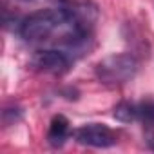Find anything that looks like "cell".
Masks as SVG:
<instances>
[{"mask_svg":"<svg viewBox=\"0 0 154 154\" xmlns=\"http://www.w3.org/2000/svg\"><path fill=\"white\" fill-rule=\"evenodd\" d=\"M96 78L107 87H118L132 80L138 72V60L129 53H114L102 58L96 67Z\"/></svg>","mask_w":154,"mask_h":154,"instance_id":"cell-1","label":"cell"},{"mask_svg":"<svg viewBox=\"0 0 154 154\" xmlns=\"http://www.w3.org/2000/svg\"><path fill=\"white\" fill-rule=\"evenodd\" d=\"M74 140L80 145L94 147V149H107L116 145V134L111 127L103 123H85L78 127L74 132Z\"/></svg>","mask_w":154,"mask_h":154,"instance_id":"cell-2","label":"cell"},{"mask_svg":"<svg viewBox=\"0 0 154 154\" xmlns=\"http://www.w3.org/2000/svg\"><path fill=\"white\" fill-rule=\"evenodd\" d=\"M31 65L42 72L63 74L71 67V54L63 49H42L33 54Z\"/></svg>","mask_w":154,"mask_h":154,"instance_id":"cell-3","label":"cell"},{"mask_svg":"<svg viewBox=\"0 0 154 154\" xmlns=\"http://www.w3.org/2000/svg\"><path fill=\"white\" fill-rule=\"evenodd\" d=\"M71 136V123L63 114H56L53 116L51 123H49V131H47V141L51 147H62L67 138Z\"/></svg>","mask_w":154,"mask_h":154,"instance_id":"cell-4","label":"cell"},{"mask_svg":"<svg viewBox=\"0 0 154 154\" xmlns=\"http://www.w3.org/2000/svg\"><path fill=\"white\" fill-rule=\"evenodd\" d=\"M112 116H114L118 122H122V123L138 122V105H136V103H131V102H120V103L114 107Z\"/></svg>","mask_w":154,"mask_h":154,"instance_id":"cell-5","label":"cell"},{"mask_svg":"<svg viewBox=\"0 0 154 154\" xmlns=\"http://www.w3.org/2000/svg\"><path fill=\"white\" fill-rule=\"evenodd\" d=\"M138 105V122L145 127H154V100H143Z\"/></svg>","mask_w":154,"mask_h":154,"instance_id":"cell-6","label":"cell"},{"mask_svg":"<svg viewBox=\"0 0 154 154\" xmlns=\"http://www.w3.org/2000/svg\"><path fill=\"white\" fill-rule=\"evenodd\" d=\"M2 118H4V123H6V125H11V123L18 122V120L22 118V109L17 107V105H13V107H6L4 112H2Z\"/></svg>","mask_w":154,"mask_h":154,"instance_id":"cell-7","label":"cell"},{"mask_svg":"<svg viewBox=\"0 0 154 154\" xmlns=\"http://www.w3.org/2000/svg\"><path fill=\"white\" fill-rule=\"evenodd\" d=\"M147 145H149V149H150V150H154V132L147 136Z\"/></svg>","mask_w":154,"mask_h":154,"instance_id":"cell-8","label":"cell"},{"mask_svg":"<svg viewBox=\"0 0 154 154\" xmlns=\"http://www.w3.org/2000/svg\"><path fill=\"white\" fill-rule=\"evenodd\" d=\"M20 2H36V0H20Z\"/></svg>","mask_w":154,"mask_h":154,"instance_id":"cell-9","label":"cell"}]
</instances>
